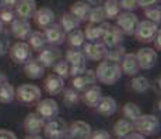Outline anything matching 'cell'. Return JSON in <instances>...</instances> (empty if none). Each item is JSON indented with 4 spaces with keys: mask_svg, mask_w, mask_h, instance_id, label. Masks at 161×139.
<instances>
[{
    "mask_svg": "<svg viewBox=\"0 0 161 139\" xmlns=\"http://www.w3.org/2000/svg\"><path fill=\"white\" fill-rule=\"evenodd\" d=\"M90 10H91V6H88L87 3H84L83 0H79V2L73 3V4L70 6L69 13L72 15H74L79 21H86L88 17Z\"/></svg>",
    "mask_w": 161,
    "mask_h": 139,
    "instance_id": "25",
    "label": "cell"
},
{
    "mask_svg": "<svg viewBox=\"0 0 161 139\" xmlns=\"http://www.w3.org/2000/svg\"><path fill=\"white\" fill-rule=\"evenodd\" d=\"M95 109H97V111L101 114V116L109 117V116H112V114L116 113L118 103H116V100L114 97L103 96V99L100 100V103L97 104V107H95Z\"/></svg>",
    "mask_w": 161,
    "mask_h": 139,
    "instance_id": "23",
    "label": "cell"
},
{
    "mask_svg": "<svg viewBox=\"0 0 161 139\" xmlns=\"http://www.w3.org/2000/svg\"><path fill=\"white\" fill-rule=\"evenodd\" d=\"M44 88L49 95H59L64 91V79H62L55 74H51L45 78Z\"/></svg>",
    "mask_w": 161,
    "mask_h": 139,
    "instance_id": "21",
    "label": "cell"
},
{
    "mask_svg": "<svg viewBox=\"0 0 161 139\" xmlns=\"http://www.w3.org/2000/svg\"><path fill=\"white\" fill-rule=\"evenodd\" d=\"M34 20H35V24L39 28H48L49 25L55 22V13L52 8L49 7H41L36 8L35 14H34Z\"/></svg>",
    "mask_w": 161,
    "mask_h": 139,
    "instance_id": "20",
    "label": "cell"
},
{
    "mask_svg": "<svg viewBox=\"0 0 161 139\" xmlns=\"http://www.w3.org/2000/svg\"><path fill=\"white\" fill-rule=\"evenodd\" d=\"M0 2L3 3V6H6V7H14L15 4L18 3V0H0Z\"/></svg>",
    "mask_w": 161,
    "mask_h": 139,
    "instance_id": "50",
    "label": "cell"
},
{
    "mask_svg": "<svg viewBox=\"0 0 161 139\" xmlns=\"http://www.w3.org/2000/svg\"><path fill=\"white\" fill-rule=\"evenodd\" d=\"M158 109H160V110H161V100H160V102H158Z\"/></svg>",
    "mask_w": 161,
    "mask_h": 139,
    "instance_id": "56",
    "label": "cell"
},
{
    "mask_svg": "<svg viewBox=\"0 0 161 139\" xmlns=\"http://www.w3.org/2000/svg\"><path fill=\"white\" fill-rule=\"evenodd\" d=\"M154 45H156V47L161 50V29L158 28V31H157L156 36H154Z\"/></svg>",
    "mask_w": 161,
    "mask_h": 139,
    "instance_id": "47",
    "label": "cell"
},
{
    "mask_svg": "<svg viewBox=\"0 0 161 139\" xmlns=\"http://www.w3.org/2000/svg\"><path fill=\"white\" fill-rule=\"evenodd\" d=\"M139 24V17L133 11H120L116 17V27L122 31L123 35H133Z\"/></svg>",
    "mask_w": 161,
    "mask_h": 139,
    "instance_id": "6",
    "label": "cell"
},
{
    "mask_svg": "<svg viewBox=\"0 0 161 139\" xmlns=\"http://www.w3.org/2000/svg\"><path fill=\"white\" fill-rule=\"evenodd\" d=\"M15 97V91L10 82L6 81L0 85V103H11Z\"/></svg>",
    "mask_w": 161,
    "mask_h": 139,
    "instance_id": "34",
    "label": "cell"
},
{
    "mask_svg": "<svg viewBox=\"0 0 161 139\" xmlns=\"http://www.w3.org/2000/svg\"><path fill=\"white\" fill-rule=\"evenodd\" d=\"M122 113H123V117H125L126 120H129L130 122H135L136 120L142 116L140 107H139L136 103H133V102H128V103L123 104Z\"/></svg>",
    "mask_w": 161,
    "mask_h": 139,
    "instance_id": "30",
    "label": "cell"
},
{
    "mask_svg": "<svg viewBox=\"0 0 161 139\" xmlns=\"http://www.w3.org/2000/svg\"><path fill=\"white\" fill-rule=\"evenodd\" d=\"M133 128L139 134L144 135V137H150V135H156L160 131V121L153 114H142L133 122Z\"/></svg>",
    "mask_w": 161,
    "mask_h": 139,
    "instance_id": "2",
    "label": "cell"
},
{
    "mask_svg": "<svg viewBox=\"0 0 161 139\" xmlns=\"http://www.w3.org/2000/svg\"><path fill=\"white\" fill-rule=\"evenodd\" d=\"M15 97L24 104H34L41 100V89L32 83H24L15 89Z\"/></svg>",
    "mask_w": 161,
    "mask_h": 139,
    "instance_id": "3",
    "label": "cell"
},
{
    "mask_svg": "<svg viewBox=\"0 0 161 139\" xmlns=\"http://www.w3.org/2000/svg\"><path fill=\"white\" fill-rule=\"evenodd\" d=\"M80 100V93L76 89L70 88V89H64L63 91V102L67 107H72L74 104H77Z\"/></svg>",
    "mask_w": 161,
    "mask_h": 139,
    "instance_id": "38",
    "label": "cell"
},
{
    "mask_svg": "<svg viewBox=\"0 0 161 139\" xmlns=\"http://www.w3.org/2000/svg\"><path fill=\"white\" fill-rule=\"evenodd\" d=\"M25 139H42L39 135H27Z\"/></svg>",
    "mask_w": 161,
    "mask_h": 139,
    "instance_id": "53",
    "label": "cell"
},
{
    "mask_svg": "<svg viewBox=\"0 0 161 139\" xmlns=\"http://www.w3.org/2000/svg\"><path fill=\"white\" fill-rule=\"evenodd\" d=\"M0 139H17V137L8 129H0Z\"/></svg>",
    "mask_w": 161,
    "mask_h": 139,
    "instance_id": "46",
    "label": "cell"
},
{
    "mask_svg": "<svg viewBox=\"0 0 161 139\" xmlns=\"http://www.w3.org/2000/svg\"><path fill=\"white\" fill-rule=\"evenodd\" d=\"M91 132L92 129L88 122L77 120V121L72 122L70 125H67L64 139H90Z\"/></svg>",
    "mask_w": 161,
    "mask_h": 139,
    "instance_id": "5",
    "label": "cell"
},
{
    "mask_svg": "<svg viewBox=\"0 0 161 139\" xmlns=\"http://www.w3.org/2000/svg\"><path fill=\"white\" fill-rule=\"evenodd\" d=\"M144 15L148 21L158 25V22L161 21V7L160 6H151L148 8H144Z\"/></svg>",
    "mask_w": 161,
    "mask_h": 139,
    "instance_id": "40",
    "label": "cell"
},
{
    "mask_svg": "<svg viewBox=\"0 0 161 139\" xmlns=\"http://www.w3.org/2000/svg\"><path fill=\"white\" fill-rule=\"evenodd\" d=\"M66 129H67L66 121L59 118V117L49 120L44 127L45 137L48 139H63L64 134H66Z\"/></svg>",
    "mask_w": 161,
    "mask_h": 139,
    "instance_id": "7",
    "label": "cell"
},
{
    "mask_svg": "<svg viewBox=\"0 0 161 139\" xmlns=\"http://www.w3.org/2000/svg\"><path fill=\"white\" fill-rule=\"evenodd\" d=\"M123 139H146V138H144V135L139 134V132H130L128 137L123 138Z\"/></svg>",
    "mask_w": 161,
    "mask_h": 139,
    "instance_id": "48",
    "label": "cell"
},
{
    "mask_svg": "<svg viewBox=\"0 0 161 139\" xmlns=\"http://www.w3.org/2000/svg\"><path fill=\"white\" fill-rule=\"evenodd\" d=\"M86 70H87L86 63L84 64H76V66H70V77L80 75V74H83Z\"/></svg>",
    "mask_w": 161,
    "mask_h": 139,
    "instance_id": "44",
    "label": "cell"
},
{
    "mask_svg": "<svg viewBox=\"0 0 161 139\" xmlns=\"http://www.w3.org/2000/svg\"><path fill=\"white\" fill-rule=\"evenodd\" d=\"M136 54V58L139 61V66H140V70H150L153 68L154 66L158 61V56H157V52L153 50L150 47H143L139 49Z\"/></svg>",
    "mask_w": 161,
    "mask_h": 139,
    "instance_id": "13",
    "label": "cell"
},
{
    "mask_svg": "<svg viewBox=\"0 0 161 139\" xmlns=\"http://www.w3.org/2000/svg\"><path fill=\"white\" fill-rule=\"evenodd\" d=\"M81 99L84 102L86 106L88 107H97V104L100 103V100L103 99V91L100 86L92 85L91 88L86 89L81 95Z\"/></svg>",
    "mask_w": 161,
    "mask_h": 139,
    "instance_id": "22",
    "label": "cell"
},
{
    "mask_svg": "<svg viewBox=\"0 0 161 139\" xmlns=\"http://www.w3.org/2000/svg\"><path fill=\"white\" fill-rule=\"evenodd\" d=\"M158 24H160V29H161V21H160V22H158Z\"/></svg>",
    "mask_w": 161,
    "mask_h": 139,
    "instance_id": "58",
    "label": "cell"
},
{
    "mask_svg": "<svg viewBox=\"0 0 161 139\" xmlns=\"http://www.w3.org/2000/svg\"><path fill=\"white\" fill-rule=\"evenodd\" d=\"M111 139H120V138H111Z\"/></svg>",
    "mask_w": 161,
    "mask_h": 139,
    "instance_id": "59",
    "label": "cell"
},
{
    "mask_svg": "<svg viewBox=\"0 0 161 139\" xmlns=\"http://www.w3.org/2000/svg\"><path fill=\"white\" fill-rule=\"evenodd\" d=\"M118 2H119V0H118Z\"/></svg>",
    "mask_w": 161,
    "mask_h": 139,
    "instance_id": "60",
    "label": "cell"
},
{
    "mask_svg": "<svg viewBox=\"0 0 161 139\" xmlns=\"http://www.w3.org/2000/svg\"><path fill=\"white\" fill-rule=\"evenodd\" d=\"M38 116H41L44 120H52L56 118L59 114V104L53 99H42L36 104V111Z\"/></svg>",
    "mask_w": 161,
    "mask_h": 139,
    "instance_id": "9",
    "label": "cell"
},
{
    "mask_svg": "<svg viewBox=\"0 0 161 139\" xmlns=\"http://www.w3.org/2000/svg\"><path fill=\"white\" fill-rule=\"evenodd\" d=\"M156 88H157V91H158L160 93H161V77L156 81Z\"/></svg>",
    "mask_w": 161,
    "mask_h": 139,
    "instance_id": "51",
    "label": "cell"
},
{
    "mask_svg": "<svg viewBox=\"0 0 161 139\" xmlns=\"http://www.w3.org/2000/svg\"><path fill=\"white\" fill-rule=\"evenodd\" d=\"M55 75L60 77L62 79H66L67 77H70V64L66 60H59L53 66Z\"/></svg>",
    "mask_w": 161,
    "mask_h": 139,
    "instance_id": "39",
    "label": "cell"
},
{
    "mask_svg": "<svg viewBox=\"0 0 161 139\" xmlns=\"http://www.w3.org/2000/svg\"><path fill=\"white\" fill-rule=\"evenodd\" d=\"M130 86H132L133 91L137 92V93H144V92H147L148 89H150L151 83H150V81H148L146 77L135 75L133 77V79L130 81Z\"/></svg>",
    "mask_w": 161,
    "mask_h": 139,
    "instance_id": "33",
    "label": "cell"
},
{
    "mask_svg": "<svg viewBox=\"0 0 161 139\" xmlns=\"http://www.w3.org/2000/svg\"><path fill=\"white\" fill-rule=\"evenodd\" d=\"M97 82V75H95L94 70H86L83 74L77 77H73L72 79V88L76 89L77 92H84L86 89L91 88L94 83Z\"/></svg>",
    "mask_w": 161,
    "mask_h": 139,
    "instance_id": "11",
    "label": "cell"
},
{
    "mask_svg": "<svg viewBox=\"0 0 161 139\" xmlns=\"http://www.w3.org/2000/svg\"><path fill=\"white\" fill-rule=\"evenodd\" d=\"M84 36L88 42H98L103 36V27L101 24H88L86 27Z\"/></svg>",
    "mask_w": 161,
    "mask_h": 139,
    "instance_id": "32",
    "label": "cell"
},
{
    "mask_svg": "<svg viewBox=\"0 0 161 139\" xmlns=\"http://www.w3.org/2000/svg\"><path fill=\"white\" fill-rule=\"evenodd\" d=\"M157 31H158V25L157 24L151 22L148 20H143V21H139L133 35L136 36V39L139 42L150 43L154 41V36H156Z\"/></svg>",
    "mask_w": 161,
    "mask_h": 139,
    "instance_id": "4",
    "label": "cell"
},
{
    "mask_svg": "<svg viewBox=\"0 0 161 139\" xmlns=\"http://www.w3.org/2000/svg\"><path fill=\"white\" fill-rule=\"evenodd\" d=\"M90 139H111V135H109V132L105 131V129H97V131L91 132Z\"/></svg>",
    "mask_w": 161,
    "mask_h": 139,
    "instance_id": "43",
    "label": "cell"
},
{
    "mask_svg": "<svg viewBox=\"0 0 161 139\" xmlns=\"http://www.w3.org/2000/svg\"><path fill=\"white\" fill-rule=\"evenodd\" d=\"M3 28H4V24H3V22H2V21H0V33H2V32H3Z\"/></svg>",
    "mask_w": 161,
    "mask_h": 139,
    "instance_id": "55",
    "label": "cell"
},
{
    "mask_svg": "<svg viewBox=\"0 0 161 139\" xmlns=\"http://www.w3.org/2000/svg\"><path fill=\"white\" fill-rule=\"evenodd\" d=\"M107 46L103 42H87L83 45V53L86 58L92 61H101L105 57Z\"/></svg>",
    "mask_w": 161,
    "mask_h": 139,
    "instance_id": "14",
    "label": "cell"
},
{
    "mask_svg": "<svg viewBox=\"0 0 161 139\" xmlns=\"http://www.w3.org/2000/svg\"><path fill=\"white\" fill-rule=\"evenodd\" d=\"M101 27H103V36H101V39H103V43L105 46L120 45V42L123 39V33L119 28L108 22H103Z\"/></svg>",
    "mask_w": 161,
    "mask_h": 139,
    "instance_id": "8",
    "label": "cell"
},
{
    "mask_svg": "<svg viewBox=\"0 0 161 139\" xmlns=\"http://www.w3.org/2000/svg\"><path fill=\"white\" fill-rule=\"evenodd\" d=\"M45 124V120L36 113H30L24 120V128L30 135H38L44 129Z\"/></svg>",
    "mask_w": 161,
    "mask_h": 139,
    "instance_id": "17",
    "label": "cell"
},
{
    "mask_svg": "<svg viewBox=\"0 0 161 139\" xmlns=\"http://www.w3.org/2000/svg\"><path fill=\"white\" fill-rule=\"evenodd\" d=\"M32 32V28L28 20H23V18H15L11 22V33L14 35V38L17 39H28V36Z\"/></svg>",
    "mask_w": 161,
    "mask_h": 139,
    "instance_id": "18",
    "label": "cell"
},
{
    "mask_svg": "<svg viewBox=\"0 0 161 139\" xmlns=\"http://www.w3.org/2000/svg\"><path fill=\"white\" fill-rule=\"evenodd\" d=\"M160 0H137V7L140 8H148L151 6H157Z\"/></svg>",
    "mask_w": 161,
    "mask_h": 139,
    "instance_id": "45",
    "label": "cell"
},
{
    "mask_svg": "<svg viewBox=\"0 0 161 139\" xmlns=\"http://www.w3.org/2000/svg\"><path fill=\"white\" fill-rule=\"evenodd\" d=\"M44 33L46 38V43H49L52 46L62 45L64 42V39H66V32L63 31V28L55 22L52 25H49L48 28H45Z\"/></svg>",
    "mask_w": 161,
    "mask_h": 139,
    "instance_id": "15",
    "label": "cell"
},
{
    "mask_svg": "<svg viewBox=\"0 0 161 139\" xmlns=\"http://www.w3.org/2000/svg\"><path fill=\"white\" fill-rule=\"evenodd\" d=\"M105 20H107V17H105L103 6L91 7V10H90V13H88V17H87V21L90 24H103V22H105Z\"/></svg>",
    "mask_w": 161,
    "mask_h": 139,
    "instance_id": "37",
    "label": "cell"
},
{
    "mask_svg": "<svg viewBox=\"0 0 161 139\" xmlns=\"http://www.w3.org/2000/svg\"><path fill=\"white\" fill-rule=\"evenodd\" d=\"M64 60L70 64V66H76V64H84L86 63V56L83 50L80 49H70L66 52V58Z\"/></svg>",
    "mask_w": 161,
    "mask_h": 139,
    "instance_id": "36",
    "label": "cell"
},
{
    "mask_svg": "<svg viewBox=\"0 0 161 139\" xmlns=\"http://www.w3.org/2000/svg\"><path fill=\"white\" fill-rule=\"evenodd\" d=\"M7 79H6V77H4V74H2V71H0V85L2 83H4Z\"/></svg>",
    "mask_w": 161,
    "mask_h": 139,
    "instance_id": "54",
    "label": "cell"
},
{
    "mask_svg": "<svg viewBox=\"0 0 161 139\" xmlns=\"http://www.w3.org/2000/svg\"><path fill=\"white\" fill-rule=\"evenodd\" d=\"M119 6L123 11H135L137 8V0H119Z\"/></svg>",
    "mask_w": 161,
    "mask_h": 139,
    "instance_id": "42",
    "label": "cell"
},
{
    "mask_svg": "<svg viewBox=\"0 0 161 139\" xmlns=\"http://www.w3.org/2000/svg\"><path fill=\"white\" fill-rule=\"evenodd\" d=\"M10 57L14 63L25 64L31 58V47L27 42H15L10 47Z\"/></svg>",
    "mask_w": 161,
    "mask_h": 139,
    "instance_id": "12",
    "label": "cell"
},
{
    "mask_svg": "<svg viewBox=\"0 0 161 139\" xmlns=\"http://www.w3.org/2000/svg\"><path fill=\"white\" fill-rule=\"evenodd\" d=\"M160 139H161V138H160Z\"/></svg>",
    "mask_w": 161,
    "mask_h": 139,
    "instance_id": "61",
    "label": "cell"
},
{
    "mask_svg": "<svg viewBox=\"0 0 161 139\" xmlns=\"http://www.w3.org/2000/svg\"><path fill=\"white\" fill-rule=\"evenodd\" d=\"M14 7L18 18L30 20V18L34 17V14L36 11V2L35 0H18V3Z\"/></svg>",
    "mask_w": 161,
    "mask_h": 139,
    "instance_id": "19",
    "label": "cell"
},
{
    "mask_svg": "<svg viewBox=\"0 0 161 139\" xmlns=\"http://www.w3.org/2000/svg\"><path fill=\"white\" fill-rule=\"evenodd\" d=\"M95 75L100 82L105 85H115L122 77V71H120L119 63L109 60H101L98 64L97 70H95Z\"/></svg>",
    "mask_w": 161,
    "mask_h": 139,
    "instance_id": "1",
    "label": "cell"
},
{
    "mask_svg": "<svg viewBox=\"0 0 161 139\" xmlns=\"http://www.w3.org/2000/svg\"><path fill=\"white\" fill-rule=\"evenodd\" d=\"M133 122H130L126 118H120L114 124V134H115L116 138H126L130 132H133Z\"/></svg>",
    "mask_w": 161,
    "mask_h": 139,
    "instance_id": "26",
    "label": "cell"
},
{
    "mask_svg": "<svg viewBox=\"0 0 161 139\" xmlns=\"http://www.w3.org/2000/svg\"><path fill=\"white\" fill-rule=\"evenodd\" d=\"M4 52H6V46H4V43L0 41V56L4 54Z\"/></svg>",
    "mask_w": 161,
    "mask_h": 139,
    "instance_id": "52",
    "label": "cell"
},
{
    "mask_svg": "<svg viewBox=\"0 0 161 139\" xmlns=\"http://www.w3.org/2000/svg\"><path fill=\"white\" fill-rule=\"evenodd\" d=\"M120 71L122 74H126L129 77H135L137 75V72L140 71V66H139V61L136 58L135 53H126L120 60Z\"/></svg>",
    "mask_w": 161,
    "mask_h": 139,
    "instance_id": "16",
    "label": "cell"
},
{
    "mask_svg": "<svg viewBox=\"0 0 161 139\" xmlns=\"http://www.w3.org/2000/svg\"><path fill=\"white\" fill-rule=\"evenodd\" d=\"M67 42H69V45L72 46L73 49L81 47V46L86 43L84 32H83L81 29H74L72 32H69L67 33Z\"/></svg>",
    "mask_w": 161,
    "mask_h": 139,
    "instance_id": "35",
    "label": "cell"
},
{
    "mask_svg": "<svg viewBox=\"0 0 161 139\" xmlns=\"http://www.w3.org/2000/svg\"><path fill=\"white\" fill-rule=\"evenodd\" d=\"M103 8H104L105 17H107L108 20H116V17L120 14V11H122L118 0H105L103 3Z\"/></svg>",
    "mask_w": 161,
    "mask_h": 139,
    "instance_id": "28",
    "label": "cell"
},
{
    "mask_svg": "<svg viewBox=\"0 0 161 139\" xmlns=\"http://www.w3.org/2000/svg\"><path fill=\"white\" fill-rule=\"evenodd\" d=\"M60 57H62L60 49H59L58 46L51 45V46H45V47L39 52L36 60H38L45 68H48V67H53L55 64L60 60Z\"/></svg>",
    "mask_w": 161,
    "mask_h": 139,
    "instance_id": "10",
    "label": "cell"
},
{
    "mask_svg": "<svg viewBox=\"0 0 161 139\" xmlns=\"http://www.w3.org/2000/svg\"><path fill=\"white\" fill-rule=\"evenodd\" d=\"M2 8H3V3L0 2V10H2Z\"/></svg>",
    "mask_w": 161,
    "mask_h": 139,
    "instance_id": "57",
    "label": "cell"
},
{
    "mask_svg": "<svg viewBox=\"0 0 161 139\" xmlns=\"http://www.w3.org/2000/svg\"><path fill=\"white\" fill-rule=\"evenodd\" d=\"M15 20L14 17V11L10 7H4L0 10V21L3 24H11Z\"/></svg>",
    "mask_w": 161,
    "mask_h": 139,
    "instance_id": "41",
    "label": "cell"
},
{
    "mask_svg": "<svg viewBox=\"0 0 161 139\" xmlns=\"http://www.w3.org/2000/svg\"><path fill=\"white\" fill-rule=\"evenodd\" d=\"M28 45L31 50H38L41 52L46 46V38L45 33L42 31H32L31 35L28 36Z\"/></svg>",
    "mask_w": 161,
    "mask_h": 139,
    "instance_id": "27",
    "label": "cell"
},
{
    "mask_svg": "<svg viewBox=\"0 0 161 139\" xmlns=\"http://www.w3.org/2000/svg\"><path fill=\"white\" fill-rule=\"evenodd\" d=\"M126 54L125 47L122 45H115V46H107V50H105V57L104 60H109V61H115L119 63L122 60V57Z\"/></svg>",
    "mask_w": 161,
    "mask_h": 139,
    "instance_id": "29",
    "label": "cell"
},
{
    "mask_svg": "<svg viewBox=\"0 0 161 139\" xmlns=\"http://www.w3.org/2000/svg\"><path fill=\"white\" fill-rule=\"evenodd\" d=\"M84 3H87L88 6H91V7H95V6H100L103 4L105 0H83Z\"/></svg>",
    "mask_w": 161,
    "mask_h": 139,
    "instance_id": "49",
    "label": "cell"
},
{
    "mask_svg": "<svg viewBox=\"0 0 161 139\" xmlns=\"http://www.w3.org/2000/svg\"><path fill=\"white\" fill-rule=\"evenodd\" d=\"M24 72H25V75L31 79H38V78H42V77H44L45 67L42 66L38 60L30 58V60L24 64Z\"/></svg>",
    "mask_w": 161,
    "mask_h": 139,
    "instance_id": "24",
    "label": "cell"
},
{
    "mask_svg": "<svg viewBox=\"0 0 161 139\" xmlns=\"http://www.w3.org/2000/svg\"><path fill=\"white\" fill-rule=\"evenodd\" d=\"M80 22H81V21H79L74 15H72L70 13H66V14L62 15L60 24H59V25L63 28L64 32L69 33V32H72V31H74V29H79Z\"/></svg>",
    "mask_w": 161,
    "mask_h": 139,
    "instance_id": "31",
    "label": "cell"
}]
</instances>
